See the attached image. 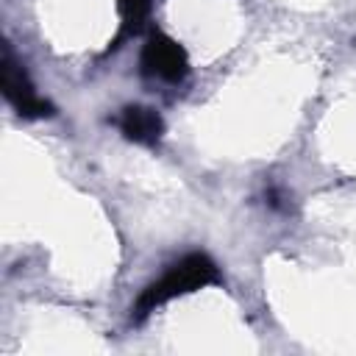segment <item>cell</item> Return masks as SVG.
Listing matches in <instances>:
<instances>
[{"mask_svg": "<svg viewBox=\"0 0 356 356\" xmlns=\"http://www.w3.org/2000/svg\"><path fill=\"white\" fill-rule=\"evenodd\" d=\"M209 284H220V270L211 261V256H206V253H186L184 259L170 264V270L161 278L150 281L139 292V298H136V303L131 309V317L136 323H142L147 314H153L167 300H172L178 295L197 292V289H203Z\"/></svg>", "mask_w": 356, "mask_h": 356, "instance_id": "obj_1", "label": "cell"}, {"mask_svg": "<svg viewBox=\"0 0 356 356\" xmlns=\"http://www.w3.org/2000/svg\"><path fill=\"white\" fill-rule=\"evenodd\" d=\"M0 89H3V97L14 106V111L19 117H50L56 114V108L36 95L25 67L11 56V47L6 44L3 47V61H0Z\"/></svg>", "mask_w": 356, "mask_h": 356, "instance_id": "obj_2", "label": "cell"}, {"mask_svg": "<svg viewBox=\"0 0 356 356\" xmlns=\"http://www.w3.org/2000/svg\"><path fill=\"white\" fill-rule=\"evenodd\" d=\"M139 64H142L145 75L161 78L167 83H181L189 75V56H186L184 44H178L164 31H150V36L142 47Z\"/></svg>", "mask_w": 356, "mask_h": 356, "instance_id": "obj_3", "label": "cell"}, {"mask_svg": "<svg viewBox=\"0 0 356 356\" xmlns=\"http://www.w3.org/2000/svg\"><path fill=\"white\" fill-rule=\"evenodd\" d=\"M120 131L136 145H156L164 136V120L150 106H125L120 114Z\"/></svg>", "mask_w": 356, "mask_h": 356, "instance_id": "obj_4", "label": "cell"}, {"mask_svg": "<svg viewBox=\"0 0 356 356\" xmlns=\"http://www.w3.org/2000/svg\"><path fill=\"white\" fill-rule=\"evenodd\" d=\"M117 8H120V19H122V28H120L117 39L108 44V50L120 47V42H122L125 36H131V33H139V31L145 28V22H147V17H150V8H153V3H150V0H117Z\"/></svg>", "mask_w": 356, "mask_h": 356, "instance_id": "obj_5", "label": "cell"}]
</instances>
